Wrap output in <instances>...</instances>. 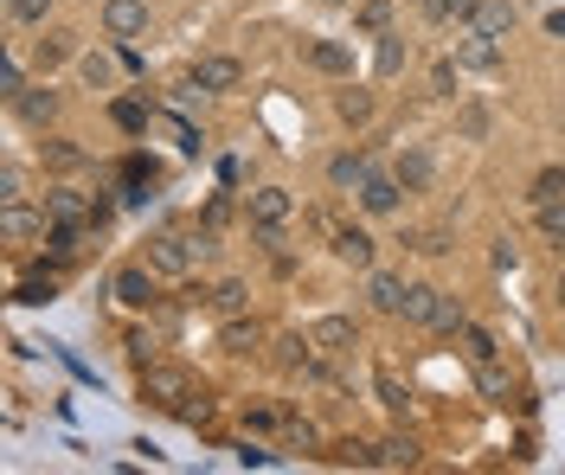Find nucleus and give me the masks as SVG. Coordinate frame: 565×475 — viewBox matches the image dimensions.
<instances>
[{"mask_svg": "<svg viewBox=\"0 0 565 475\" xmlns=\"http://www.w3.org/2000/svg\"><path fill=\"white\" fill-rule=\"evenodd\" d=\"M148 263H154L161 277H186L193 263H206V257H200V231H154V238H148Z\"/></svg>", "mask_w": 565, "mask_h": 475, "instance_id": "nucleus-1", "label": "nucleus"}, {"mask_svg": "<svg viewBox=\"0 0 565 475\" xmlns=\"http://www.w3.org/2000/svg\"><path fill=\"white\" fill-rule=\"evenodd\" d=\"M141 399L161 404V411H180V404L193 399V373H180V366H141Z\"/></svg>", "mask_w": 565, "mask_h": 475, "instance_id": "nucleus-2", "label": "nucleus"}, {"mask_svg": "<svg viewBox=\"0 0 565 475\" xmlns=\"http://www.w3.org/2000/svg\"><path fill=\"white\" fill-rule=\"evenodd\" d=\"M109 295H116L122 309H154V302H161V270H154V263H129V270H116Z\"/></svg>", "mask_w": 565, "mask_h": 475, "instance_id": "nucleus-3", "label": "nucleus"}, {"mask_svg": "<svg viewBox=\"0 0 565 475\" xmlns=\"http://www.w3.org/2000/svg\"><path fill=\"white\" fill-rule=\"evenodd\" d=\"M45 231H52L45 206H26V199H0V238H7V245H33V238H45Z\"/></svg>", "mask_w": 565, "mask_h": 475, "instance_id": "nucleus-4", "label": "nucleus"}, {"mask_svg": "<svg viewBox=\"0 0 565 475\" xmlns=\"http://www.w3.org/2000/svg\"><path fill=\"white\" fill-rule=\"evenodd\" d=\"M296 219V193L289 186H250V225L257 231H282Z\"/></svg>", "mask_w": 565, "mask_h": 475, "instance_id": "nucleus-5", "label": "nucleus"}, {"mask_svg": "<svg viewBox=\"0 0 565 475\" xmlns=\"http://www.w3.org/2000/svg\"><path fill=\"white\" fill-rule=\"evenodd\" d=\"M353 199H360V213L386 219V213H398V199H405V181H398V174H380V168H373V174L360 181V193H353Z\"/></svg>", "mask_w": 565, "mask_h": 475, "instance_id": "nucleus-6", "label": "nucleus"}, {"mask_svg": "<svg viewBox=\"0 0 565 475\" xmlns=\"http://www.w3.org/2000/svg\"><path fill=\"white\" fill-rule=\"evenodd\" d=\"M238 84H245V65H238L232 52H206V58L193 65V90H212V97H218V90H238Z\"/></svg>", "mask_w": 565, "mask_h": 475, "instance_id": "nucleus-7", "label": "nucleus"}, {"mask_svg": "<svg viewBox=\"0 0 565 475\" xmlns=\"http://www.w3.org/2000/svg\"><path fill=\"white\" fill-rule=\"evenodd\" d=\"M45 219L52 225H97V199H84L77 186H52L45 193Z\"/></svg>", "mask_w": 565, "mask_h": 475, "instance_id": "nucleus-8", "label": "nucleus"}, {"mask_svg": "<svg viewBox=\"0 0 565 475\" xmlns=\"http://www.w3.org/2000/svg\"><path fill=\"white\" fill-rule=\"evenodd\" d=\"M328 251L334 263H348V270H373V231H360V225H334V238H328Z\"/></svg>", "mask_w": 565, "mask_h": 475, "instance_id": "nucleus-9", "label": "nucleus"}, {"mask_svg": "<svg viewBox=\"0 0 565 475\" xmlns=\"http://www.w3.org/2000/svg\"><path fill=\"white\" fill-rule=\"evenodd\" d=\"M104 33L109 39H141L148 33V0H104Z\"/></svg>", "mask_w": 565, "mask_h": 475, "instance_id": "nucleus-10", "label": "nucleus"}, {"mask_svg": "<svg viewBox=\"0 0 565 475\" xmlns=\"http://www.w3.org/2000/svg\"><path fill=\"white\" fill-rule=\"evenodd\" d=\"M457 65L462 72H501V39H489V33H469L457 39Z\"/></svg>", "mask_w": 565, "mask_h": 475, "instance_id": "nucleus-11", "label": "nucleus"}, {"mask_svg": "<svg viewBox=\"0 0 565 475\" xmlns=\"http://www.w3.org/2000/svg\"><path fill=\"white\" fill-rule=\"evenodd\" d=\"M302 58H309L321 77H353V52L341 45V39H309V45H302Z\"/></svg>", "mask_w": 565, "mask_h": 475, "instance_id": "nucleus-12", "label": "nucleus"}, {"mask_svg": "<svg viewBox=\"0 0 565 475\" xmlns=\"http://www.w3.org/2000/svg\"><path fill=\"white\" fill-rule=\"evenodd\" d=\"M366 302H373L380 315H398V309H405V277H392V270L373 263V270H366Z\"/></svg>", "mask_w": 565, "mask_h": 475, "instance_id": "nucleus-13", "label": "nucleus"}, {"mask_svg": "<svg viewBox=\"0 0 565 475\" xmlns=\"http://www.w3.org/2000/svg\"><path fill=\"white\" fill-rule=\"evenodd\" d=\"M392 174L405 181V193H424V186H430V174H437V161H430L424 148H398V161H392Z\"/></svg>", "mask_w": 565, "mask_h": 475, "instance_id": "nucleus-14", "label": "nucleus"}, {"mask_svg": "<svg viewBox=\"0 0 565 475\" xmlns=\"http://www.w3.org/2000/svg\"><path fill=\"white\" fill-rule=\"evenodd\" d=\"M13 116H20V122H33V129H52V122H58V90H45V84L26 90V97L13 104Z\"/></svg>", "mask_w": 565, "mask_h": 475, "instance_id": "nucleus-15", "label": "nucleus"}, {"mask_svg": "<svg viewBox=\"0 0 565 475\" xmlns=\"http://www.w3.org/2000/svg\"><path fill=\"white\" fill-rule=\"evenodd\" d=\"M39 154H45V168H52V174H77V168H90V154H84L77 142H65V136H45Z\"/></svg>", "mask_w": 565, "mask_h": 475, "instance_id": "nucleus-16", "label": "nucleus"}, {"mask_svg": "<svg viewBox=\"0 0 565 475\" xmlns=\"http://www.w3.org/2000/svg\"><path fill=\"white\" fill-rule=\"evenodd\" d=\"M366 174H373V154H334L328 161V186H341V193H360Z\"/></svg>", "mask_w": 565, "mask_h": 475, "instance_id": "nucleus-17", "label": "nucleus"}, {"mask_svg": "<svg viewBox=\"0 0 565 475\" xmlns=\"http://www.w3.org/2000/svg\"><path fill=\"white\" fill-rule=\"evenodd\" d=\"M437 283H405V309H398V315H405V322H412V328H430V315H437Z\"/></svg>", "mask_w": 565, "mask_h": 475, "instance_id": "nucleus-18", "label": "nucleus"}, {"mask_svg": "<svg viewBox=\"0 0 565 475\" xmlns=\"http://www.w3.org/2000/svg\"><path fill=\"white\" fill-rule=\"evenodd\" d=\"M309 341H316L321 354H348L353 347V322L348 315H321L316 328H309Z\"/></svg>", "mask_w": 565, "mask_h": 475, "instance_id": "nucleus-19", "label": "nucleus"}, {"mask_svg": "<svg viewBox=\"0 0 565 475\" xmlns=\"http://www.w3.org/2000/svg\"><path fill=\"white\" fill-rule=\"evenodd\" d=\"M469 26H476V33H489V39H514V7H508V0H482Z\"/></svg>", "mask_w": 565, "mask_h": 475, "instance_id": "nucleus-20", "label": "nucleus"}, {"mask_svg": "<svg viewBox=\"0 0 565 475\" xmlns=\"http://www.w3.org/2000/svg\"><path fill=\"white\" fill-rule=\"evenodd\" d=\"M71 52H77V33H45V39L33 45V65H39V72H58Z\"/></svg>", "mask_w": 565, "mask_h": 475, "instance_id": "nucleus-21", "label": "nucleus"}, {"mask_svg": "<svg viewBox=\"0 0 565 475\" xmlns=\"http://www.w3.org/2000/svg\"><path fill=\"white\" fill-rule=\"evenodd\" d=\"M109 122H116L122 136H148V104H141V97H109Z\"/></svg>", "mask_w": 565, "mask_h": 475, "instance_id": "nucleus-22", "label": "nucleus"}, {"mask_svg": "<svg viewBox=\"0 0 565 475\" xmlns=\"http://www.w3.org/2000/svg\"><path fill=\"white\" fill-rule=\"evenodd\" d=\"M218 341H225V354H257V347H264V328H257V322H245V315H232Z\"/></svg>", "mask_w": 565, "mask_h": 475, "instance_id": "nucleus-23", "label": "nucleus"}, {"mask_svg": "<svg viewBox=\"0 0 565 475\" xmlns=\"http://www.w3.org/2000/svg\"><path fill=\"white\" fill-rule=\"evenodd\" d=\"M476 386H482V399H489V404H508V399H514V379H508V366H501V360L476 366Z\"/></svg>", "mask_w": 565, "mask_h": 475, "instance_id": "nucleus-24", "label": "nucleus"}, {"mask_svg": "<svg viewBox=\"0 0 565 475\" xmlns=\"http://www.w3.org/2000/svg\"><path fill=\"white\" fill-rule=\"evenodd\" d=\"M334 116H341V122H353V129H360V122H373V90H334Z\"/></svg>", "mask_w": 565, "mask_h": 475, "instance_id": "nucleus-25", "label": "nucleus"}, {"mask_svg": "<svg viewBox=\"0 0 565 475\" xmlns=\"http://www.w3.org/2000/svg\"><path fill=\"white\" fill-rule=\"evenodd\" d=\"M353 26L360 33H392V0H353Z\"/></svg>", "mask_w": 565, "mask_h": 475, "instance_id": "nucleus-26", "label": "nucleus"}, {"mask_svg": "<svg viewBox=\"0 0 565 475\" xmlns=\"http://www.w3.org/2000/svg\"><path fill=\"white\" fill-rule=\"evenodd\" d=\"M373 463H380V469H412V463H418V443H412V438L373 443Z\"/></svg>", "mask_w": 565, "mask_h": 475, "instance_id": "nucleus-27", "label": "nucleus"}, {"mask_svg": "<svg viewBox=\"0 0 565 475\" xmlns=\"http://www.w3.org/2000/svg\"><path fill=\"white\" fill-rule=\"evenodd\" d=\"M469 328V309L457 295H437V315H430V334H462Z\"/></svg>", "mask_w": 565, "mask_h": 475, "instance_id": "nucleus-28", "label": "nucleus"}, {"mask_svg": "<svg viewBox=\"0 0 565 475\" xmlns=\"http://www.w3.org/2000/svg\"><path fill=\"white\" fill-rule=\"evenodd\" d=\"M462 354H469V366H489V360H501V347H494V334L489 328H462Z\"/></svg>", "mask_w": 565, "mask_h": 475, "instance_id": "nucleus-29", "label": "nucleus"}, {"mask_svg": "<svg viewBox=\"0 0 565 475\" xmlns=\"http://www.w3.org/2000/svg\"><path fill=\"white\" fill-rule=\"evenodd\" d=\"M540 238L565 251V193H559V199H540Z\"/></svg>", "mask_w": 565, "mask_h": 475, "instance_id": "nucleus-30", "label": "nucleus"}, {"mask_svg": "<svg viewBox=\"0 0 565 475\" xmlns=\"http://www.w3.org/2000/svg\"><path fill=\"white\" fill-rule=\"evenodd\" d=\"M405 58H412V52H405V33H380V58H373L380 77H398L405 72Z\"/></svg>", "mask_w": 565, "mask_h": 475, "instance_id": "nucleus-31", "label": "nucleus"}, {"mask_svg": "<svg viewBox=\"0 0 565 475\" xmlns=\"http://www.w3.org/2000/svg\"><path fill=\"white\" fill-rule=\"evenodd\" d=\"M0 97H7V104L26 97V58H20V52H7V65H0Z\"/></svg>", "mask_w": 565, "mask_h": 475, "instance_id": "nucleus-32", "label": "nucleus"}, {"mask_svg": "<svg viewBox=\"0 0 565 475\" xmlns=\"http://www.w3.org/2000/svg\"><path fill=\"white\" fill-rule=\"evenodd\" d=\"M77 72H84V84H90V90H109V84H116L109 52H84V58H77Z\"/></svg>", "mask_w": 565, "mask_h": 475, "instance_id": "nucleus-33", "label": "nucleus"}, {"mask_svg": "<svg viewBox=\"0 0 565 475\" xmlns=\"http://www.w3.org/2000/svg\"><path fill=\"white\" fill-rule=\"evenodd\" d=\"M476 7H482V0H437V7H430V20H437V26H469V20H476Z\"/></svg>", "mask_w": 565, "mask_h": 475, "instance_id": "nucleus-34", "label": "nucleus"}, {"mask_svg": "<svg viewBox=\"0 0 565 475\" xmlns=\"http://www.w3.org/2000/svg\"><path fill=\"white\" fill-rule=\"evenodd\" d=\"M373 386H380V404H386L392 418H405V411H412V392H405V386L392 379L386 366H380V379H373Z\"/></svg>", "mask_w": 565, "mask_h": 475, "instance_id": "nucleus-35", "label": "nucleus"}, {"mask_svg": "<svg viewBox=\"0 0 565 475\" xmlns=\"http://www.w3.org/2000/svg\"><path fill=\"white\" fill-rule=\"evenodd\" d=\"M45 13H52V0H7L13 26H45Z\"/></svg>", "mask_w": 565, "mask_h": 475, "instance_id": "nucleus-36", "label": "nucleus"}, {"mask_svg": "<svg viewBox=\"0 0 565 475\" xmlns=\"http://www.w3.org/2000/svg\"><path fill=\"white\" fill-rule=\"evenodd\" d=\"M212 302H218V315H245L250 290L238 283V277H232V283H218V290H212Z\"/></svg>", "mask_w": 565, "mask_h": 475, "instance_id": "nucleus-37", "label": "nucleus"}, {"mask_svg": "<svg viewBox=\"0 0 565 475\" xmlns=\"http://www.w3.org/2000/svg\"><path fill=\"white\" fill-rule=\"evenodd\" d=\"M457 136H462V142H482V136H489V110H482V104H469V110L457 116Z\"/></svg>", "mask_w": 565, "mask_h": 475, "instance_id": "nucleus-38", "label": "nucleus"}, {"mask_svg": "<svg viewBox=\"0 0 565 475\" xmlns=\"http://www.w3.org/2000/svg\"><path fill=\"white\" fill-rule=\"evenodd\" d=\"M457 72H462V65L437 58V65H430V97H457Z\"/></svg>", "mask_w": 565, "mask_h": 475, "instance_id": "nucleus-39", "label": "nucleus"}, {"mask_svg": "<svg viewBox=\"0 0 565 475\" xmlns=\"http://www.w3.org/2000/svg\"><path fill=\"white\" fill-rule=\"evenodd\" d=\"M565 193V168H540V181H533V206L540 199H559Z\"/></svg>", "mask_w": 565, "mask_h": 475, "instance_id": "nucleus-40", "label": "nucleus"}, {"mask_svg": "<svg viewBox=\"0 0 565 475\" xmlns=\"http://www.w3.org/2000/svg\"><path fill=\"white\" fill-rule=\"evenodd\" d=\"M20 186H26V174H20V161H7V168H0V199H26Z\"/></svg>", "mask_w": 565, "mask_h": 475, "instance_id": "nucleus-41", "label": "nucleus"}, {"mask_svg": "<svg viewBox=\"0 0 565 475\" xmlns=\"http://www.w3.org/2000/svg\"><path fill=\"white\" fill-rule=\"evenodd\" d=\"M129 360H136V373H141V366H154V341H148V334H129Z\"/></svg>", "mask_w": 565, "mask_h": 475, "instance_id": "nucleus-42", "label": "nucleus"}, {"mask_svg": "<svg viewBox=\"0 0 565 475\" xmlns=\"http://www.w3.org/2000/svg\"><path fill=\"white\" fill-rule=\"evenodd\" d=\"M282 411H270V404H257V411H245V431H277Z\"/></svg>", "mask_w": 565, "mask_h": 475, "instance_id": "nucleus-43", "label": "nucleus"}, {"mask_svg": "<svg viewBox=\"0 0 565 475\" xmlns=\"http://www.w3.org/2000/svg\"><path fill=\"white\" fill-rule=\"evenodd\" d=\"M168 129H174V142L186 148V154H200V129H193V122H180V116H168Z\"/></svg>", "mask_w": 565, "mask_h": 475, "instance_id": "nucleus-44", "label": "nucleus"}, {"mask_svg": "<svg viewBox=\"0 0 565 475\" xmlns=\"http://www.w3.org/2000/svg\"><path fill=\"white\" fill-rule=\"evenodd\" d=\"M302 225H309V231H316L321 245H328V238H334V219H328V213H321V206H309V213H302Z\"/></svg>", "mask_w": 565, "mask_h": 475, "instance_id": "nucleus-45", "label": "nucleus"}, {"mask_svg": "<svg viewBox=\"0 0 565 475\" xmlns=\"http://www.w3.org/2000/svg\"><path fill=\"white\" fill-rule=\"evenodd\" d=\"M412 251H424V257H444V251H450V238H444V231H424V238H412Z\"/></svg>", "mask_w": 565, "mask_h": 475, "instance_id": "nucleus-46", "label": "nucleus"}, {"mask_svg": "<svg viewBox=\"0 0 565 475\" xmlns=\"http://www.w3.org/2000/svg\"><path fill=\"white\" fill-rule=\"evenodd\" d=\"M52 295H58L52 277H45V283H20V302H52Z\"/></svg>", "mask_w": 565, "mask_h": 475, "instance_id": "nucleus-47", "label": "nucleus"}, {"mask_svg": "<svg viewBox=\"0 0 565 475\" xmlns=\"http://www.w3.org/2000/svg\"><path fill=\"white\" fill-rule=\"evenodd\" d=\"M521 251H514V238H494V270H514Z\"/></svg>", "mask_w": 565, "mask_h": 475, "instance_id": "nucleus-48", "label": "nucleus"}, {"mask_svg": "<svg viewBox=\"0 0 565 475\" xmlns=\"http://www.w3.org/2000/svg\"><path fill=\"white\" fill-rule=\"evenodd\" d=\"M180 424H212V404L200 399V404H180Z\"/></svg>", "mask_w": 565, "mask_h": 475, "instance_id": "nucleus-49", "label": "nucleus"}, {"mask_svg": "<svg viewBox=\"0 0 565 475\" xmlns=\"http://www.w3.org/2000/svg\"><path fill=\"white\" fill-rule=\"evenodd\" d=\"M225 219H232V199L218 193V199H212V206H206V225H212V231H218V225H225Z\"/></svg>", "mask_w": 565, "mask_h": 475, "instance_id": "nucleus-50", "label": "nucleus"}, {"mask_svg": "<svg viewBox=\"0 0 565 475\" xmlns=\"http://www.w3.org/2000/svg\"><path fill=\"white\" fill-rule=\"evenodd\" d=\"M546 33H553V39H565V7H553V13H546Z\"/></svg>", "mask_w": 565, "mask_h": 475, "instance_id": "nucleus-51", "label": "nucleus"}, {"mask_svg": "<svg viewBox=\"0 0 565 475\" xmlns=\"http://www.w3.org/2000/svg\"><path fill=\"white\" fill-rule=\"evenodd\" d=\"M553 302H559V309H565V270H559V283H553Z\"/></svg>", "mask_w": 565, "mask_h": 475, "instance_id": "nucleus-52", "label": "nucleus"}, {"mask_svg": "<svg viewBox=\"0 0 565 475\" xmlns=\"http://www.w3.org/2000/svg\"><path fill=\"white\" fill-rule=\"evenodd\" d=\"M405 7H418V13H430V7H437V0H405Z\"/></svg>", "mask_w": 565, "mask_h": 475, "instance_id": "nucleus-53", "label": "nucleus"}, {"mask_svg": "<svg viewBox=\"0 0 565 475\" xmlns=\"http://www.w3.org/2000/svg\"><path fill=\"white\" fill-rule=\"evenodd\" d=\"M328 7H353V0H328Z\"/></svg>", "mask_w": 565, "mask_h": 475, "instance_id": "nucleus-54", "label": "nucleus"}]
</instances>
